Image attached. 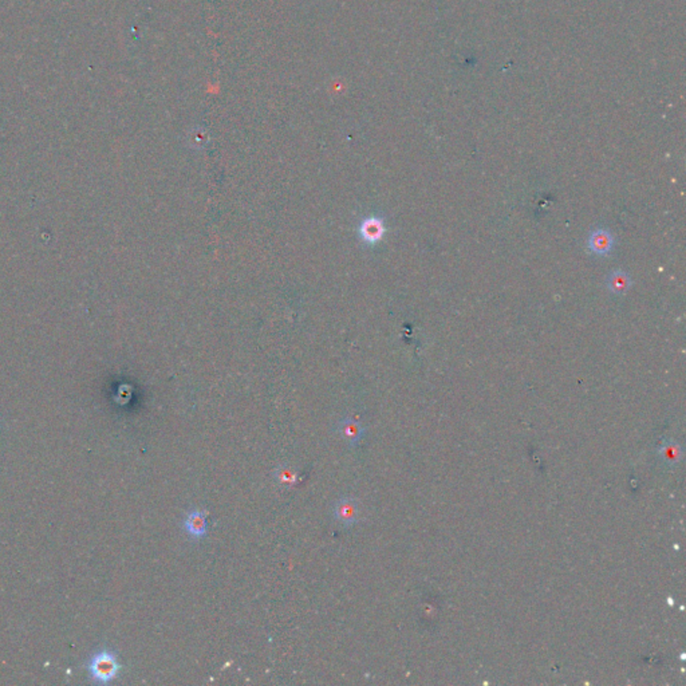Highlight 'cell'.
I'll list each match as a JSON object with an SVG mask.
<instances>
[{
	"label": "cell",
	"mask_w": 686,
	"mask_h": 686,
	"mask_svg": "<svg viewBox=\"0 0 686 686\" xmlns=\"http://www.w3.org/2000/svg\"><path fill=\"white\" fill-rule=\"evenodd\" d=\"M607 286H608L610 291L615 295L625 294L627 291V289L630 287V278L626 272H623L621 270H617V271L610 272V275L607 278Z\"/></svg>",
	"instance_id": "cell-8"
},
{
	"label": "cell",
	"mask_w": 686,
	"mask_h": 686,
	"mask_svg": "<svg viewBox=\"0 0 686 686\" xmlns=\"http://www.w3.org/2000/svg\"><path fill=\"white\" fill-rule=\"evenodd\" d=\"M182 528L192 539H204L208 534V512L204 509L188 512L182 520Z\"/></svg>",
	"instance_id": "cell-3"
},
{
	"label": "cell",
	"mask_w": 686,
	"mask_h": 686,
	"mask_svg": "<svg viewBox=\"0 0 686 686\" xmlns=\"http://www.w3.org/2000/svg\"><path fill=\"white\" fill-rule=\"evenodd\" d=\"M360 236L365 242L367 243H377L382 239L384 233H385V227H384V221L378 217H370V219H366L363 220V223L360 224Z\"/></svg>",
	"instance_id": "cell-6"
},
{
	"label": "cell",
	"mask_w": 686,
	"mask_h": 686,
	"mask_svg": "<svg viewBox=\"0 0 686 686\" xmlns=\"http://www.w3.org/2000/svg\"><path fill=\"white\" fill-rule=\"evenodd\" d=\"M662 455H664L665 460H668V462H677L678 456H680V449L676 444H668L662 449Z\"/></svg>",
	"instance_id": "cell-9"
},
{
	"label": "cell",
	"mask_w": 686,
	"mask_h": 686,
	"mask_svg": "<svg viewBox=\"0 0 686 686\" xmlns=\"http://www.w3.org/2000/svg\"><path fill=\"white\" fill-rule=\"evenodd\" d=\"M274 479L280 487L293 488L299 480V474L289 464H282L274 471Z\"/></svg>",
	"instance_id": "cell-7"
},
{
	"label": "cell",
	"mask_w": 686,
	"mask_h": 686,
	"mask_svg": "<svg viewBox=\"0 0 686 686\" xmlns=\"http://www.w3.org/2000/svg\"><path fill=\"white\" fill-rule=\"evenodd\" d=\"M334 519L344 528H350L360 520V506L353 497L340 499L333 508Z\"/></svg>",
	"instance_id": "cell-2"
},
{
	"label": "cell",
	"mask_w": 686,
	"mask_h": 686,
	"mask_svg": "<svg viewBox=\"0 0 686 686\" xmlns=\"http://www.w3.org/2000/svg\"><path fill=\"white\" fill-rule=\"evenodd\" d=\"M338 432L341 433V436L349 445L354 446V445H358L360 440L363 439L366 429L363 428V425L360 424V421L349 417V418H342L338 423Z\"/></svg>",
	"instance_id": "cell-5"
},
{
	"label": "cell",
	"mask_w": 686,
	"mask_h": 686,
	"mask_svg": "<svg viewBox=\"0 0 686 686\" xmlns=\"http://www.w3.org/2000/svg\"><path fill=\"white\" fill-rule=\"evenodd\" d=\"M614 236L608 229L598 228L592 231L588 238V248L598 256H607L614 248Z\"/></svg>",
	"instance_id": "cell-4"
},
{
	"label": "cell",
	"mask_w": 686,
	"mask_h": 686,
	"mask_svg": "<svg viewBox=\"0 0 686 686\" xmlns=\"http://www.w3.org/2000/svg\"><path fill=\"white\" fill-rule=\"evenodd\" d=\"M121 664L115 652L109 649H102L93 654L86 665L90 680L94 684H110L118 677L121 671Z\"/></svg>",
	"instance_id": "cell-1"
}]
</instances>
